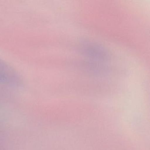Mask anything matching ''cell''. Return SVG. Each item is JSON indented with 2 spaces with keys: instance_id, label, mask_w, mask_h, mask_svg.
<instances>
[{
  "instance_id": "1",
  "label": "cell",
  "mask_w": 150,
  "mask_h": 150,
  "mask_svg": "<svg viewBox=\"0 0 150 150\" xmlns=\"http://www.w3.org/2000/svg\"><path fill=\"white\" fill-rule=\"evenodd\" d=\"M21 81V77L17 71L0 59V84L16 86L20 85Z\"/></svg>"
}]
</instances>
